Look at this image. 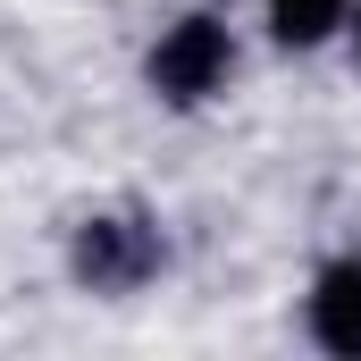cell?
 <instances>
[{
	"instance_id": "1",
	"label": "cell",
	"mask_w": 361,
	"mask_h": 361,
	"mask_svg": "<svg viewBox=\"0 0 361 361\" xmlns=\"http://www.w3.org/2000/svg\"><path fill=\"white\" fill-rule=\"evenodd\" d=\"M152 92L160 101H177V109H202L210 92L235 76V34L219 25V17H177L160 42H152Z\"/></svg>"
},
{
	"instance_id": "2",
	"label": "cell",
	"mask_w": 361,
	"mask_h": 361,
	"mask_svg": "<svg viewBox=\"0 0 361 361\" xmlns=\"http://www.w3.org/2000/svg\"><path fill=\"white\" fill-rule=\"evenodd\" d=\"M76 277H85L92 294H135L143 277H160V261H169V244H160V227L152 219H135V210H101V219H85L76 227Z\"/></svg>"
},
{
	"instance_id": "3",
	"label": "cell",
	"mask_w": 361,
	"mask_h": 361,
	"mask_svg": "<svg viewBox=\"0 0 361 361\" xmlns=\"http://www.w3.org/2000/svg\"><path fill=\"white\" fill-rule=\"evenodd\" d=\"M311 336L328 353L361 361V252H345V261H328L311 277Z\"/></svg>"
},
{
	"instance_id": "4",
	"label": "cell",
	"mask_w": 361,
	"mask_h": 361,
	"mask_svg": "<svg viewBox=\"0 0 361 361\" xmlns=\"http://www.w3.org/2000/svg\"><path fill=\"white\" fill-rule=\"evenodd\" d=\"M345 17H353V0H269V34L286 51H319Z\"/></svg>"
},
{
	"instance_id": "5",
	"label": "cell",
	"mask_w": 361,
	"mask_h": 361,
	"mask_svg": "<svg viewBox=\"0 0 361 361\" xmlns=\"http://www.w3.org/2000/svg\"><path fill=\"white\" fill-rule=\"evenodd\" d=\"M345 25H353V59H361V8H353V17H345Z\"/></svg>"
}]
</instances>
